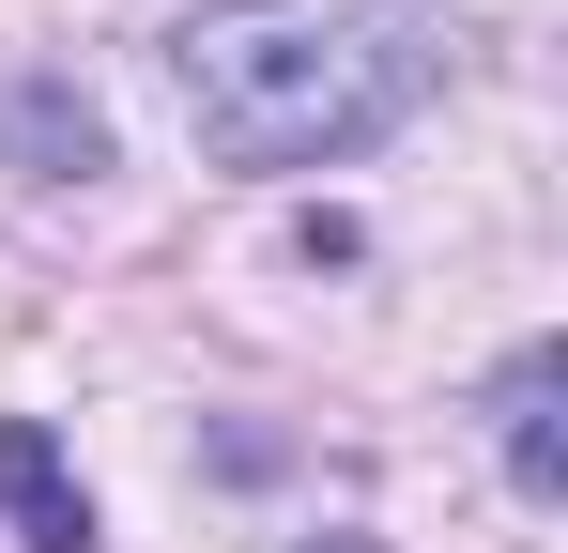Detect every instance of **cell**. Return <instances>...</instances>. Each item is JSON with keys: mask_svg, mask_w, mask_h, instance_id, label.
<instances>
[{"mask_svg": "<svg viewBox=\"0 0 568 553\" xmlns=\"http://www.w3.org/2000/svg\"><path fill=\"white\" fill-rule=\"evenodd\" d=\"M491 431H507V492H523V507H568V354H554V339L507 354Z\"/></svg>", "mask_w": 568, "mask_h": 553, "instance_id": "2", "label": "cell"}, {"mask_svg": "<svg viewBox=\"0 0 568 553\" xmlns=\"http://www.w3.org/2000/svg\"><path fill=\"white\" fill-rule=\"evenodd\" d=\"M0 507H16V539H31V553H93V492L62 476L47 415H0Z\"/></svg>", "mask_w": 568, "mask_h": 553, "instance_id": "4", "label": "cell"}, {"mask_svg": "<svg viewBox=\"0 0 568 553\" xmlns=\"http://www.w3.org/2000/svg\"><path fill=\"white\" fill-rule=\"evenodd\" d=\"M0 154H16L31 184H93V170H108V123H93V92H78V78L31 62V78L0 92Z\"/></svg>", "mask_w": 568, "mask_h": 553, "instance_id": "3", "label": "cell"}, {"mask_svg": "<svg viewBox=\"0 0 568 553\" xmlns=\"http://www.w3.org/2000/svg\"><path fill=\"white\" fill-rule=\"evenodd\" d=\"M430 78L446 31L399 0H200L170 31V92L215 170H338L384 123H415Z\"/></svg>", "mask_w": 568, "mask_h": 553, "instance_id": "1", "label": "cell"}]
</instances>
